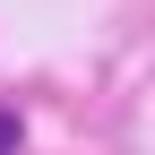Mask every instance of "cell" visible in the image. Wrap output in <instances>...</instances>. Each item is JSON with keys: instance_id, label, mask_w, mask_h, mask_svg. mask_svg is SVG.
Listing matches in <instances>:
<instances>
[{"instance_id": "obj_1", "label": "cell", "mask_w": 155, "mask_h": 155, "mask_svg": "<svg viewBox=\"0 0 155 155\" xmlns=\"http://www.w3.org/2000/svg\"><path fill=\"white\" fill-rule=\"evenodd\" d=\"M17 147H26V121H17V112L0 104V155H17Z\"/></svg>"}]
</instances>
